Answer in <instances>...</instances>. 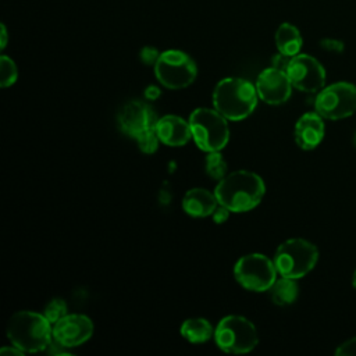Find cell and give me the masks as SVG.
Here are the masks:
<instances>
[{"mask_svg": "<svg viewBox=\"0 0 356 356\" xmlns=\"http://www.w3.org/2000/svg\"><path fill=\"white\" fill-rule=\"evenodd\" d=\"M264 192L266 186L261 177L248 170L227 174L214 189L218 203L234 213L254 209L261 202Z\"/></svg>", "mask_w": 356, "mask_h": 356, "instance_id": "cell-1", "label": "cell"}, {"mask_svg": "<svg viewBox=\"0 0 356 356\" xmlns=\"http://www.w3.org/2000/svg\"><path fill=\"white\" fill-rule=\"evenodd\" d=\"M7 338L25 353L40 352L53 341V324L44 314L31 310L14 313L7 323Z\"/></svg>", "mask_w": 356, "mask_h": 356, "instance_id": "cell-2", "label": "cell"}, {"mask_svg": "<svg viewBox=\"0 0 356 356\" xmlns=\"http://www.w3.org/2000/svg\"><path fill=\"white\" fill-rule=\"evenodd\" d=\"M257 97V90L249 81L228 76L216 85L213 106L227 120L241 121L253 113Z\"/></svg>", "mask_w": 356, "mask_h": 356, "instance_id": "cell-3", "label": "cell"}, {"mask_svg": "<svg viewBox=\"0 0 356 356\" xmlns=\"http://www.w3.org/2000/svg\"><path fill=\"white\" fill-rule=\"evenodd\" d=\"M189 125L196 146L203 152H217L228 143L229 128L227 118L216 108L200 107L193 110L189 117Z\"/></svg>", "mask_w": 356, "mask_h": 356, "instance_id": "cell-4", "label": "cell"}, {"mask_svg": "<svg viewBox=\"0 0 356 356\" xmlns=\"http://www.w3.org/2000/svg\"><path fill=\"white\" fill-rule=\"evenodd\" d=\"M317 248L300 238H292L282 242L274 254V264L280 275L288 278H302L317 263Z\"/></svg>", "mask_w": 356, "mask_h": 356, "instance_id": "cell-5", "label": "cell"}, {"mask_svg": "<svg viewBox=\"0 0 356 356\" xmlns=\"http://www.w3.org/2000/svg\"><path fill=\"white\" fill-rule=\"evenodd\" d=\"M217 346L234 355L248 353L259 343V334L254 324L243 316L229 314L221 318L214 328Z\"/></svg>", "mask_w": 356, "mask_h": 356, "instance_id": "cell-6", "label": "cell"}, {"mask_svg": "<svg viewBox=\"0 0 356 356\" xmlns=\"http://www.w3.org/2000/svg\"><path fill=\"white\" fill-rule=\"evenodd\" d=\"M197 74L192 57L181 50H167L160 53L154 64L157 81L168 89H184L189 86Z\"/></svg>", "mask_w": 356, "mask_h": 356, "instance_id": "cell-7", "label": "cell"}, {"mask_svg": "<svg viewBox=\"0 0 356 356\" xmlns=\"http://www.w3.org/2000/svg\"><path fill=\"white\" fill-rule=\"evenodd\" d=\"M277 273L274 260L261 253L245 254L234 266L235 280L252 292L268 291L277 280Z\"/></svg>", "mask_w": 356, "mask_h": 356, "instance_id": "cell-8", "label": "cell"}, {"mask_svg": "<svg viewBox=\"0 0 356 356\" xmlns=\"http://www.w3.org/2000/svg\"><path fill=\"white\" fill-rule=\"evenodd\" d=\"M316 111L328 120H341L356 111V86L349 82H337L323 88L316 100Z\"/></svg>", "mask_w": 356, "mask_h": 356, "instance_id": "cell-9", "label": "cell"}, {"mask_svg": "<svg viewBox=\"0 0 356 356\" xmlns=\"http://www.w3.org/2000/svg\"><path fill=\"white\" fill-rule=\"evenodd\" d=\"M286 75L293 88L313 93L320 92L325 83L324 67L309 54H296L291 58Z\"/></svg>", "mask_w": 356, "mask_h": 356, "instance_id": "cell-10", "label": "cell"}, {"mask_svg": "<svg viewBox=\"0 0 356 356\" xmlns=\"http://www.w3.org/2000/svg\"><path fill=\"white\" fill-rule=\"evenodd\" d=\"M157 120L154 108L149 103L138 99L127 102L117 114L120 131L134 139L143 131L154 128Z\"/></svg>", "mask_w": 356, "mask_h": 356, "instance_id": "cell-11", "label": "cell"}, {"mask_svg": "<svg viewBox=\"0 0 356 356\" xmlns=\"http://www.w3.org/2000/svg\"><path fill=\"white\" fill-rule=\"evenodd\" d=\"M93 334V323L85 314H65L53 324V342L61 348H75Z\"/></svg>", "mask_w": 356, "mask_h": 356, "instance_id": "cell-12", "label": "cell"}, {"mask_svg": "<svg viewBox=\"0 0 356 356\" xmlns=\"http://www.w3.org/2000/svg\"><path fill=\"white\" fill-rule=\"evenodd\" d=\"M256 90L260 100L267 104L285 103L292 92V83L285 71L274 67L263 70L256 81Z\"/></svg>", "mask_w": 356, "mask_h": 356, "instance_id": "cell-13", "label": "cell"}, {"mask_svg": "<svg viewBox=\"0 0 356 356\" xmlns=\"http://www.w3.org/2000/svg\"><path fill=\"white\" fill-rule=\"evenodd\" d=\"M154 128L160 142L168 146H184L192 138L189 121L174 114L159 118Z\"/></svg>", "mask_w": 356, "mask_h": 356, "instance_id": "cell-14", "label": "cell"}, {"mask_svg": "<svg viewBox=\"0 0 356 356\" xmlns=\"http://www.w3.org/2000/svg\"><path fill=\"white\" fill-rule=\"evenodd\" d=\"M324 138L323 117L316 113L303 114L295 125V140L303 150H312L320 145Z\"/></svg>", "mask_w": 356, "mask_h": 356, "instance_id": "cell-15", "label": "cell"}, {"mask_svg": "<svg viewBox=\"0 0 356 356\" xmlns=\"http://www.w3.org/2000/svg\"><path fill=\"white\" fill-rule=\"evenodd\" d=\"M218 206L214 192L204 188L189 189L182 199V209L192 217H209Z\"/></svg>", "mask_w": 356, "mask_h": 356, "instance_id": "cell-16", "label": "cell"}, {"mask_svg": "<svg viewBox=\"0 0 356 356\" xmlns=\"http://www.w3.org/2000/svg\"><path fill=\"white\" fill-rule=\"evenodd\" d=\"M302 36L298 28L289 22H284L275 32V46L280 53L293 57L302 49Z\"/></svg>", "mask_w": 356, "mask_h": 356, "instance_id": "cell-17", "label": "cell"}, {"mask_svg": "<svg viewBox=\"0 0 356 356\" xmlns=\"http://www.w3.org/2000/svg\"><path fill=\"white\" fill-rule=\"evenodd\" d=\"M181 335L191 343H203L214 337V328L209 320L202 317H192L182 323Z\"/></svg>", "mask_w": 356, "mask_h": 356, "instance_id": "cell-18", "label": "cell"}, {"mask_svg": "<svg viewBox=\"0 0 356 356\" xmlns=\"http://www.w3.org/2000/svg\"><path fill=\"white\" fill-rule=\"evenodd\" d=\"M271 300L278 306H288L293 303L299 295V286L295 278L282 277L277 278L268 289Z\"/></svg>", "mask_w": 356, "mask_h": 356, "instance_id": "cell-19", "label": "cell"}, {"mask_svg": "<svg viewBox=\"0 0 356 356\" xmlns=\"http://www.w3.org/2000/svg\"><path fill=\"white\" fill-rule=\"evenodd\" d=\"M204 170L206 174L216 181L222 179L227 175V161L220 153V150L207 153L204 159Z\"/></svg>", "mask_w": 356, "mask_h": 356, "instance_id": "cell-20", "label": "cell"}, {"mask_svg": "<svg viewBox=\"0 0 356 356\" xmlns=\"http://www.w3.org/2000/svg\"><path fill=\"white\" fill-rule=\"evenodd\" d=\"M18 76V70L15 63L8 56L0 57V85L1 88L11 86Z\"/></svg>", "mask_w": 356, "mask_h": 356, "instance_id": "cell-21", "label": "cell"}, {"mask_svg": "<svg viewBox=\"0 0 356 356\" xmlns=\"http://www.w3.org/2000/svg\"><path fill=\"white\" fill-rule=\"evenodd\" d=\"M136 142H138V146L139 149L143 152V153H147V154H152L157 150L159 147V142H160V138L156 132V128H150V129H146L143 131L142 134H139L136 138Z\"/></svg>", "mask_w": 356, "mask_h": 356, "instance_id": "cell-22", "label": "cell"}, {"mask_svg": "<svg viewBox=\"0 0 356 356\" xmlns=\"http://www.w3.org/2000/svg\"><path fill=\"white\" fill-rule=\"evenodd\" d=\"M67 310H68L67 303H65L63 299H60V298H54V299H51V300L44 306L43 314H44V317H46L51 324H54V323H57L60 318H63L65 314H68Z\"/></svg>", "mask_w": 356, "mask_h": 356, "instance_id": "cell-23", "label": "cell"}, {"mask_svg": "<svg viewBox=\"0 0 356 356\" xmlns=\"http://www.w3.org/2000/svg\"><path fill=\"white\" fill-rule=\"evenodd\" d=\"M337 356H356V338H352L346 342H343L338 349L335 350Z\"/></svg>", "mask_w": 356, "mask_h": 356, "instance_id": "cell-24", "label": "cell"}, {"mask_svg": "<svg viewBox=\"0 0 356 356\" xmlns=\"http://www.w3.org/2000/svg\"><path fill=\"white\" fill-rule=\"evenodd\" d=\"M159 51L154 47H143L140 50V60L145 64H156L157 58H159Z\"/></svg>", "mask_w": 356, "mask_h": 356, "instance_id": "cell-25", "label": "cell"}, {"mask_svg": "<svg viewBox=\"0 0 356 356\" xmlns=\"http://www.w3.org/2000/svg\"><path fill=\"white\" fill-rule=\"evenodd\" d=\"M291 58H292V57L285 56V54H282V53H280V51H278V54H275V56L273 57V60H271V63H273V65H271V67H274V68H277V70H281V71H285V72H286V68H288V65H289Z\"/></svg>", "mask_w": 356, "mask_h": 356, "instance_id": "cell-26", "label": "cell"}, {"mask_svg": "<svg viewBox=\"0 0 356 356\" xmlns=\"http://www.w3.org/2000/svg\"><path fill=\"white\" fill-rule=\"evenodd\" d=\"M229 211H231L229 209H227L225 206H222V204L218 203L217 209H216L214 213L211 214L213 221H214L216 224H222V222H225V221L228 220V217H229Z\"/></svg>", "mask_w": 356, "mask_h": 356, "instance_id": "cell-27", "label": "cell"}, {"mask_svg": "<svg viewBox=\"0 0 356 356\" xmlns=\"http://www.w3.org/2000/svg\"><path fill=\"white\" fill-rule=\"evenodd\" d=\"M321 46L330 51H337V53L342 51V43L338 40H334V39H324L321 42Z\"/></svg>", "mask_w": 356, "mask_h": 356, "instance_id": "cell-28", "label": "cell"}, {"mask_svg": "<svg viewBox=\"0 0 356 356\" xmlns=\"http://www.w3.org/2000/svg\"><path fill=\"white\" fill-rule=\"evenodd\" d=\"M25 352H22L19 348H17V346H4V348H1L0 349V355L1 356H7V355H13V356H21V355H24Z\"/></svg>", "mask_w": 356, "mask_h": 356, "instance_id": "cell-29", "label": "cell"}, {"mask_svg": "<svg viewBox=\"0 0 356 356\" xmlns=\"http://www.w3.org/2000/svg\"><path fill=\"white\" fill-rule=\"evenodd\" d=\"M159 95H160V90H159L157 88H154V86H149V88L146 89V92H145V96H146L149 100H154Z\"/></svg>", "mask_w": 356, "mask_h": 356, "instance_id": "cell-30", "label": "cell"}, {"mask_svg": "<svg viewBox=\"0 0 356 356\" xmlns=\"http://www.w3.org/2000/svg\"><path fill=\"white\" fill-rule=\"evenodd\" d=\"M1 43H0V47L4 49L6 44H7V29H6V25L1 24Z\"/></svg>", "mask_w": 356, "mask_h": 356, "instance_id": "cell-31", "label": "cell"}, {"mask_svg": "<svg viewBox=\"0 0 356 356\" xmlns=\"http://www.w3.org/2000/svg\"><path fill=\"white\" fill-rule=\"evenodd\" d=\"M352 285L356 288V270H355V273H353V278H352Z\"/></svg>", "mask_w": 356, "mask_h": 356, "instance_id": "cell-32", "label": "cell"}, {"mask_svg": "<svg viewBox=\"0 0 356 356\" xmlns=\"http://www.w3.org/2000/svg\"><path fill=\"white\" fill-rule=\"evenodd\" d=\"M353 143H355V146H356V134H355V138H353Z\"/></svg>", "mask_w": 356, "mask_h": 356, "instance_id": "cell-33", "label": "cell"}]
</instances>
